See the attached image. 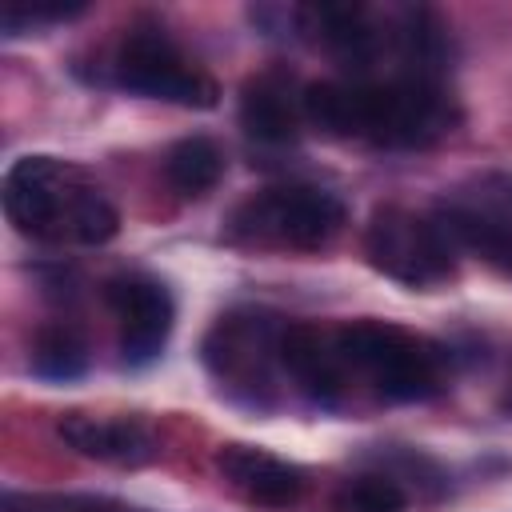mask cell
<instances>
[{
  "label": "cell",
  "instance_id": "5b68a950",
  "mask_svg": "<svg viewBox=\"0 0 512 512\" xmlns=\"http://www.w3.org/2000/svg\"><path fill=\"white\" fill-rule=\"evenodd\" d=\"M284 328H288V320H280L264 308H232L208 328V336L200 344L204 368L236 400L268 408L272 404V368L280 364Z\"/></svg>",
  "mask_w": 512,
  "mask_h": 512
},
{
  "label": "cell",
  "instance_id": "8fae6325",
  "mask_svg": "<svg viewBox=\"0 0 512 512\" xmlns=\"http://www.w3.org/2000/svg\"><path fill=\"white\" fill-rule=\"evenodd\" d=\"M280 368L296 380V388L320 404L340 408L344 400V360L336 352V336L320 332L316 324H288L280 336Z\"/></svg>",
  "mask_w": 512,
  "mask_h": 512
},
{
  "label": "cell",
  "instance_id": "4fadbf2b",
  "mask_svg": "<svg viewBox=\"0 0 512 512\" xmlns=\"http://www.w3.org/2000/svg\"><path fill=\"white\" fill-rule=\"evenodd\" d=\"M296 32L316 36L324 48H332L340 60L368 68L380 52V32L372 24V12L360 4H304L296 8Z\"/></svg>",
  "mask_w": 512,
  "mask_h": 512
},
{
  "label": "cell",
  "instance_id": "ffe728a7",
  "mask_svg": "<svg viewBox=\"0 0 512 512\" xmlns=\"http://www.w3.org/2000/svg\"><path fill=\"white\" fill-rule=\"evenodd\" d=\"M504 408H508V412H512V388H508V396H504Z\"/></svg>",
  "mask_w": 512,
  "mask_h": 512
},
{
  "label": "cell",
  "instance_id": "ba28073f",
  "mask_svg": "<svg viewBox=\"0 0 512 512\" xmlns=\"http://www.w3.org/2000/svg\"><path fill=\"white\" fill-rule=\"evenodd\" d=\"M112 312H116V328H120V360L128 368H148L168 336H172V320H176V304L172 292L152 280V276H116L104 288Z\"/></svg>",
  "mask_w": 512,
  "mask_h": 512
},
{
  "label": "cell",
  "instance_id": "52a82bcc",
  "mask_svg": "<svg viewBox=\"0 0 512 512\" xmlns=\"http://www.w3.org/2000/svg\"><path fill=\"white\" fill-rule=\"evenodd\" d=\"M112 80L136 96L180 108H212L220 96L216 80L200 64H192L164 28L152 24H140L120 40L112 56Z\"/></svg>",
  "mask_w": 512,
  "mask_h": 512
},
{
  "label": "cell",
  "instance_id": "ac0fdd59",
  "mask_svg": "<svg viewBox=\"0 0 512 512\" xmlns=\"http://www.w3.org/2000/svg\"><path fill=\"white\" fill-rule=\"evenodd\" d=\"M336 512H408V496L392 476L372 472L348 480L336 492Z\"/></svg>",
  "mask_w": 512,
  "mask_h": 512
},
{
  "label": "cell",
  "instance_id": "9a60e30c",
  "mask_svg": "<svg viewBox=\"0 0 512 512\" xmlns=\"http://www.w3.org/2000/svg\"><path fill=\"white\" fill-rule=\"evenodd\" d=\"M164 176L180 196H204L224 176V152L208 136H184L164 156Z\"/></svg>",
  "mask_w": 512,
  "mask_h": 512
},
{
  "label": "cell",
  "instance_id": "e0dca14e",
  "mask_svg": "<svg viewBox=\"0 0 512 512\" xmlns=\"http://www.w3.org/2000/svg\"><path fill=\"white\" fill-rule=\"evenodd\" d=\"M0 512H144L92 492H4Z\"/></svg>",
  "mask_w": 512,
  "mask_h": 512
},
{
  "label": "cell",
  "instance_id": "d6986e66",
  "mask_svg": "<svg viewBox=\"0 0 512 512\" xmlns=\"http://www.w3.org/2000/svg\"><path fill=\"white\" fill-rule=\"evenodd\" d=\"M80 12H84L80 0H4V8H0V28H4V36H20L24 28L60 24V20H72V16H80Z\"/></svg>",
  "mask_w": 512,
  "mask_h": 512
},
{
  "label": "cell",
  "instance_id": "9c48e42d",
  "mask_svg": "<svg viewBox=\"0 0 512 512\" xmlns=\"http://www.w3.org/2000/svg\"><path fill=\"white\" fill-rule=\"evenodd\" d=\"M60 440L100 464L116 468H140L160 456L156 432L136 416H92V412H64L56 420Z\"/></svg>",
  "mask_w": 512,
  "mask_h": 512
},
{
  "label": "cell",
  "instance_id": "277c9868",
  "mask_svg": "<svg viewBox=\"0 0 512 512\" xmlns=\"http://www.w3.org/2000/svg\"><path fill=\"white\" fill-rule=\"evenodd\" d=\"M348 224V208L336 192L316 184H272L240 200L228 216V236L240 244L316 252L332 244Z\"/></svg>",
  "mask_w": 512,
  "mask_h": 512
},
{
  "label": "cell",
  "instance_id": "3957f363",
  "mask_svg": "<svg viewBox=\"0 0 512 512\" xmlns=\"http://www.w3.org/2000/svg\"><path fill=\"white\" fill-rule=\"evenodd\" d=\"M332 336L344 368L360 372L376 396L392 404H420L444 392V356L428 340L380 320H356Z\"/></svg>",
  "mask_w": 512,
  "mask_h": 512
},
{
  "label": "cell",
  "instance_id": "8992f818",
  "mask_svg": "<svg viewBox=\"0 0 512 512\" xmlns=\"http://www.w3.org/2000/svg\"><path fill=\"white\" fill-rule=\"evenodd\" d=\"M364 256L380 276L404 288H436L456 276L460 252L436 216H416L400 204H380L364 228Z\"/></svg>",
  "mask_w": 512,
  "mask_h": 512
},
{
  "label": "cell",
  "instance_id": "6da1fadb",
  "mask_svg": "<svg viewBox=\"0 0 512 512\" xmlns=\"http://www.w3.org/2000/svg\"><path fill=\"white\" fill-rule=\"evenodd\" d=\"M304 120L336 140H372L380 148H428L456 124L452 96L428 76H400L388 84L368 80H316L300 92Z\"/></svg>",
  "mask_w": 512,
  "mask_h": 512
},
{
  "label": "cell",
  "instance_id": "30bf717a",
  "mask_svg": "<svg viewBox=\"0 0 512 512\" xmlns=\"http://www.w3.org/2000/svg\"><path fill=\"white\" fill-rule=\"evenodd\" d=\"M216 472L236 496L260 508H292L304 496V472L256 444H220Z\"/></svg>",
  "mask_w": 512,
  "mask_h": 512
},
{
  "label": "cell",
  "instance_id": "5bb4252c",
  "mask_svg": "<svg viewBox=\"0 0 512 512\" xmlns=\"http://www.w3.org/2000/svg\"><path fill=\"white\" fill-rule=\"evenodd\" d=\"M436 220L448 232V240L456 244V252H472L512 276V224L508 220L480 212V208H464V204L440 208Z\"/></svg>",
  "mask_w": 512,
  "mask_h": 512
},
{
  "label": "cell",
  "instance_id": "7c38bea8",
  "mask_svg": "<svg viewBox=\"0 0 512 512\" xmlns=\"http://www.w3.org/2000/svg\"><path fill=\"white\" fill-rule=\"evenodd\" d=\"M300 100L292 96V80L284 72H260L240 92V128L248 140L280 148L300 136Z\"/></svg>",
  "mask_w": 512,
  "mask_h": 512
},
{
  "label": "cell",
  "instance_id": "2e32d148",
  "mask_svg": "<svg viewBox=\"0 0 512 512\" xmlns=\"http://www.w3.org/2000/svg\"><path fill=\"white\" fill-rule=\"evenodd\" d=\"M32 372L52 384L80 380L88 372V344L68 324H44L32 340Z\"/></svg>",
  "mask_w": 512,
  "mask_h": 512
},
{
  "label": "cell",
  "instance_id": "7a4b0ae2",
  "mask_svg": "<svg viewBox=\"0 0 512 512\" xmlns=\"http://www.w3.org/2000/svg\"><path fill=\"white\" fill-rule=\"evenodd\" d=\"M4 212L16 232L48 244L96 248L120 232V212L104 188L56 156H20L4 172Z\"/></svg>",
  "mask_w": 512,
  "mask_h": 512
}]
</instances>
